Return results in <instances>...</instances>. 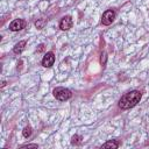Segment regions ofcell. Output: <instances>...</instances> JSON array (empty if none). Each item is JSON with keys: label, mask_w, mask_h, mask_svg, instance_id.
I'll return each instance as SVG.
<instances>
[{"label": "cell", "mask_w": 149, "mask_h": 149, "mask_svg": "<svg viewBox=\"0 0 149 149\" xmlns=\"http://www.w3.org/2000/svg\"><path fill=\"white\" fill-rule=\"evenodd\" d=\"M141 97H142V94L137 90H133L128 93H125L119 100V107L121 109H129L140 102Z\"/></svg>", "instance_id": "1"}, {"label": "cell", "mask_w": 149, "mask_h": 149, "mask_svg": "<svg viewBox=\"0 0 149 149\" xmlns=\"http://www.w3.org/2000/svg\"><path fill=\"white\" fill-rule=\"evenodd\" d=\"M52 93H54V97L57 99V100H59V101H65V100H69L71 97H72V93H71V91L69 90V88H65V87H55L54 88V91H52Z\"/></svg>", "instance_id": "2"}, {"label": "cell", "mask_w": 149, "mask_h": 149, "mask_svg": "<svg viewBox=\"0 0 149 149\" xmlns=\"http://www.w3.org/2000/svg\"><path fill=\"white\" fill-rule=\"evenodd\" d=\"M115 19V12L113 9H107L106 12H104L102 17H101V23L104 26H109Z\"/></svg>", "instance_id": "3"}, {"label": "cell", "mask_w": 149, "mask_h": 149, "mask_svg": "<svg viewBox=\"0 0 149 149\" xmlns=\"http://www.w3.org/2000/svg\"><path fill=\"white\" fill-rule=\"evenodd\" d=\"M26 27V21L22 19H15L9 23V30L12 31H19Z\"/></svg>", "instance_id": "4"}, {"label": "cell", "mask_w": 149, "mask_h": 149, "mask_svg": "<svg viewBox=\"0 0 149 149\" xmlns=\"http://www.w3.org/2000/svg\"><path fill=\"white\" fill-rule=\"evenodd\" d=\"M54 63H55V55H54V52L52 51L47 52L43 56V58H42V65L44 68H51L54 65Z\"/></svg>", "instance_id": "5"}, {"label": "cell", "mask_w": 149, "mask_h": 149, "mask_svg": "<svg viewBox=\"0 0 149 149\" xmlns=\"http://www.w3.org/2000/svg\"><path fill=\"white\" fill-rule=\"evenodd\" d=\"M73 24V21H72V17L70 15H65L59 21V28L62 30H69Z\"/></svg>", "instance_id": "6"}, {"label": "cell", "mask_w": 149, "mask_h": 149, "mask_svg": "<svg viewBox=\"0 0 149 149\" xmlns=\"http://www.w3.org/2000/svg\"><path fill=\"white\" fill-rule=\"evenodd\" d=\"M26 44H27V42H26V41H20L19 43H16V44L14 45V48H13V52H14V54H16V55L21 54V52L24 50Z\"/></svg>", "instance_id": "7"}, {"label": "cell", "mask_w": 149, "mask_h": 149, "mask_svg": "<svg viewBox=\"0 0 149 149\" xmlns=\"http://www.w3.org/2000/svg\"><path fill=\"white\" fill-rule=\"evenodd\" d=\"M120 146V142H118L116 140H111V141H107L106 143H104L101 146V148H111V149H116L119 148Z\"/></svg>", "instance_id": "8"}, {"label": "cell", "mask_w": 149, "mask_h": 149, "mask_svg": "<svg viewBox=\"0 0 149 149\" xmlns=\"http://www.w3.org/2000/svg\"><path fill=\"white\" fill-rule=\"evenodd\" d=\"M31 133H33V128H31L30 126H26V127L23 128V130H22V135H23V136H24L26 139L30 137Z\"/></svg>", "instance_id": "9"}, {"label": "cell", "mask_w": 149, "mask_h": 149, "mask_svg": "<svg viewBox=\"0 0 149 149\" xmlns=\"http://www.w3.org/2000/svg\"><path fill=\"white\" fill-rule=\"evenodd\" d=\"M81 140H83V137L80 135H73L72 139H71V143L73 146H79L81 143Z\"/></svg>", "instance_id": "10"}, {"label": "cell", "mask_w": 149, "mask_h": 149, "mask_svg": "<svg viewBox=\"0 0 149 149\" xmlns=\"http://www.w3.org/2000/svg\"><path fill=\"white\" fill-rule=\"evenodd\" d=\"M44 23H45V20H38V21L35 22V26L37 27V29H42L43 26H44Z\"/></svg>", "instance_id": "11"}, {"label": "cell", "mask_w": 149, "mask_h": 149, "mask_svg": "<svg viewBox=\"0 0 149 149\" xmlns=\"http://www.w3.org/2000/svg\"><path fill=\"white\" fill-rule=\"evenodd\" d=\"M106 61H107V55H106V52H102L101 54V58H100V63H101L102 66L106 65Z\"/></svg>", "instance_id": "12"}, {"label": "cell", "mask_w": 149, "mask_h": 149, "mask_svg": "<svg viewBox=\"0 0 149 149\" xmlns=\"http://www.w3.org/2000/svg\"><path fill=\"white\" fill-rule=\"evenodd\" d=\"M38 146L37 144H23V146H21V148H37Z\"/></svg>", "instance_id": "13"}, {"label": "cell", "mask_w": 149, "mask_h": 149, "mask_svg": "<svg viewBox=\"0 0 149 149\" xmlns=\"http://www.w3.org/2000/svg\"><path fill=\"white\" fill-rule=\"evenodd\" d=\"M6 85V81H2V84H1V87H3Z\"/></svg>", "instance_id": "14"}]
</instances>
